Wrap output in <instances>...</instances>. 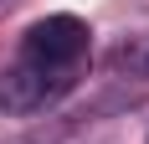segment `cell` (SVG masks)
<instances>
[{
    "label": "cell",
    "instance_id": "cell-1",
    "mask_svg": "<svg viewBox=\"0 0 149 144\" xmlns=\"http://www.w3.org/2000/svg\"><path fill=\"white\" fill-rule=\"evenodd\" d=\"M88 52V26L77 15H46L26 31V62H41L52 72H67Z\"/></svg>",
    "mask_w": 149,
    "mask_h": 144
},
{
    "label": "cell",
    "instance_id": "cell-2",
    "mask_svg": "<svg viewBox=\"0 0 149 144\" xmlns=\"http://www.w3.org/2000/svg\"><path fill=\"white\" fill-rule=\"evenodd\" d=\"M62 72L41 67V62H21V67L0 72V108L5 113H31V108H41L46 98H57L62 93Z\"/></svg>",
    "mask_w": 149,
    "mask_h": 144
}]
</instances>
